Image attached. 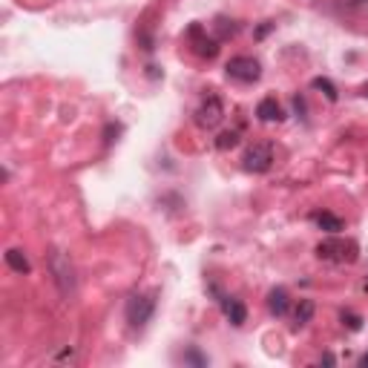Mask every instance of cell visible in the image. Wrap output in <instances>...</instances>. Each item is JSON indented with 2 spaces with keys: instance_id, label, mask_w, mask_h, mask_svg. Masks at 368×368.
Here are the masks:
<instances>
[{
  "instance_id": "6da1fadb",
  "label": "cell",
  "mask_w": 368,
  "mask_h": 368,
  "mask_svg": "<svg viewBox=\"0 0 368 368\" xmlns=\"http://www.w3.org/2000/svg\"><path fill=\"white\" fill-rule=\"evenodd\" d=\"M316 256L325 259V262H334V265H351V262H357L360 248H357L354 239H342V236L331 233L328 239H323L316 244Z\"/></svg>"
},
{
  "instance_id": "7a4b0ae2",
  "label": "cell",
  "mask_w": 368,
  "mask_h": 368,
  "mask_svg": "<svg viewBox=\"0 0 368 368\" xmlns=\"http://www.w3.org/2000/svg\"><path fill=\"white\" fill-rule=\"evenodd\" d=\"M49 274H52L58 290H61V297H72L78 288V279H75V267H72L69 256L64 251H52L49 253Z\"/></svg>"
},
{
  "instance_id": "3957f363",
  "label": "cell",
  "mask_w": 368,
  "mask_h": 368,
  "mask_svg": "<svg viewBox=\"0 0 368 368\" xmlns=\"http://www.w3.org/2000/svg\"><path fill=\"white\" fill-rule=\"evenodd\" d=\"M153 311H156V293H135V297L127 302V323H130V328L141 331L147 323L153 320Z\"/></svg>"
},
{
  "instance_id": "277c9868",
  "label": "cell",
  "mask_w": 368,
  "mask_h": 368,
  "mask_svg": "<svg viewBox=\"0 0 368 368\" xmlns=\"http://www.w3.org/2000/svg\"><path fill=\"white\" fill-rule=\"evenodd\" d=\"M225 69H228V78L239 81V84H256L262 78V64L256 58H248V55L230 58Z\"/></svg>"
},
{
  "instance_id": "5b68a950",
  "label": "cell",
  "mask_w": 368,
  "mask_h": 368,
  "mask_svg": "<svg viewBox=\"0 0 368 368\" xmlns=\"http://www.w3.org/2000/svg\"><path fill=\"white\" fill-rule=\"evenodd\" d=\"M244 170L248 173H267L274 164V150H271V144H253L248 147V153H244Z\"/></svg>"
},
{
  "instance_id": "8992f818",
  "label": "cell",
  "mask_w": 368,
  "mask_h": 368,
  "mask_svg": "<svg viewBox=\"0 0 368 368\" xmlns=\"http://www.w3.org/2000/svg\"><path fill=\"white\" fill-rule=\"evenodd\" d=\"M222 118H225V107H222V101H219L216 95H207V101L196 110V124L205 127V130L219 127V124H222Z\"/></svg>"
},
{
  "instance_id": "52a82bcc",
  "label": "cell",
  "mask_w": 368,
  "mask_h": 368,
  "mask_svg": "<svg viewBox=\"0 0 368 368\" xmlns=\"http://www.w3.org/2000/svg\"><path fill=\"white\" fill-rule=\"evenodd\" d=\"M187 38H190V43H193V49L199 55H205V58H216V52H219V43L213 41V38H207V32L199 27V23H193V27L187 29Z\"/></svg>"
},
{
  "instance_id": "ba28073f",
  "label": "cell",
  "mask_w": 368,
  "mask_h": 368,
  "mask_svg": "<svg viewBox=\"0 0 368 368\" xmlns=\"http://www.w3.org/2000/svg\"><path fill=\"white\" fill-rule=\"evenodd\" d=\"M267 311H271L274 316H285L290 311V297L285 288H274L271 293H267Z\"/></svg>"
},
{
  "instance_id": "9c48e42d",
  "label": "cell",
  "mask_w": 368,
  "mask_h": 368,
  "mask_svg": "<svg viewBox=\"0 0 368 368\" xmlns=\"http://www.w3.org/2000/svg\"><path fill=\"white\" fill-rule=\"evenodd\" d=\"M222 311H225V316L230 320V325H242L244 316H248L242 300H236V297H222Z\"/></svg>"
},
{
  "instance_id": "30bf717a",
  "label": "cell",
  "mask_w": 368,
  "mask_h": 368,
  "mask_svg": "<svg viewBox=\"0 0 368 368\" xmlns=\"http://www.w3.org/2000/svg\"><path fill=\"white\" fill-rule=\"evenodd\" d=\"M311 219H314V225L320 228V230H325V233H339V230H342V219L334 216V213H328V210L314 213Z\"/></svg>"
},
{
  "instance_id": "8fae6325",
  "label": "cell",
  "mask_w": 368,
  "mask_h": 368,
  "mask_svg": "<svg viewBox=\"0 0 368 368\" xmlns=\"http://www.w3.org/2000/svg\"><path fill=\"white\" fill-rule=\"evenodd\" d=\"M256 115H259L262 121H282V118H285L282 107L277 104V98H265V101H259Z\"/></svg>"
},
{
  "instance_id": "7c38bea8",
  "label": "cell",
  "mask_w": 368,
  "mask_h": 368,
  "mask_svg": "<svg viewBox=\"0 0 368 368\" xmlns=\"http://www.w3.org/2000/svg\"><path fill=\"white\" fill-rule=\"evenodd\" d=\"M6 265L12 267V271H17V274H29V271H32V267H29V259L23 256V251H17V248L6 251Z\"/></svg>"
},
{
  "instance_id": "4fadbf2b",
  "label": "cell",
  "mask_w": 368,
  "mask_h": 368,
  "mask_svg": "<svg viewBox=\"0 0 368 368\" xmlns=\"http://www.w3.org/2000/svg\"><path fill=\"white\" fill-rule=\"evenodd\" d=\"M311 316H314V302L311 300H300L297 311H293V328H302Z\"/></svg>"
},
{
  "instance_id": "5bb4252c",
  "label": "cell",
  "mask_w": 368,
  "mask_h": 368,
  "mask_svg": "<svg viewBox=\"0 0 368 368\" xmlns=\"http://www.w3.org/2000/svg\"><path fill=\"white\" fill-rule=\"evenodd\" d=\"M236 144H239V133H236V130L222 133V135L216 138V147H219V150H230V147H236Z\"/></svg>"
},
{
  "instance_id": "9a60e30c",
  "label": "cell",
  "mask_w": 368,
  "mask_h": 368,
  "mask_svg": "<svg viewBox=\"0 0 368 368\" xmlns=\"http://www.w3.org/2000/svg\"><path fill=\"white\" fill-rule=\"evenodd\" d=\"M314 89H323L331 101H337V89H334V84L328 78H314Z\"/></svg>"
},
{
  "instance_id": "2e32d148",
  "label": "cell",
  "mask_w": 368,
  "mask_h": 368,
  "mask_svg": "<svg viewBox=\"0 0 368 368\" xmlns=\"http://www.w3.org/2000/svg\"><path fill=\"white\" fill-rule=\"evenodd\" d=\"M182 362H193V365H207V357H202L196 348H190L187 354H182Z\"/></svg>"
},
{
  "instance_id": "e0dca14e",
  "label": "cell",
  "mask_w": 368,
  "mask_h": 368,
  "mask_svg": "<svg viewBox=\"0 0 368 368\" xmlns=\"http://www.w3.org/2000/svg\"><path fill=\"white\" fill-rule=\"evenodd\" d=\"M342 320H348V328H351V331H357V328L362 325V320H360V316H354V314H348V316L342 314Z\"/></svg>"
},
{
  "instance_id": "ac0fdd59",
  "label": "cell",
  "mask_w": 368,
  "mask_h": 368,
  "mask_svg": "<svg viewBox=\"0 0 368 368\" xmlns=\"http://www.w3.org/2000/svg\"><path fill=\"white\" fill-rule=\"evenodd\" d=\"M360 365H362V368H368V354H365V357L360 360Z\"/></svg>"
},
{
  "instance_id": "d6986e66",
  "label": "cell",
  "mask_w": 368,
  "mask_h": 368,
  "mask_svg": "<svg viewBox=\"0 0 368 368\" xmlns=\"http://www.w3.org/2000/svg\"><path fill=\"white\" fill-rule=\"evenodd\" d=\"M362 95H365V98H368V84H365V87H362Z\"/></svg>"
}]
</instances>
